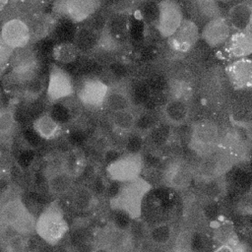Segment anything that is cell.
Returning <instances> with one entry per match:
<instances>
[{"label": "cell", "instance_id": "d590c367", "mask_svg": "<svg viewBox=\"0 0 252 252\" xmlns=\"http://www.w3.org/2000/svg\"><path fill=\"white\" fill-rule=\"evenodd\" d=\"M31 34L35 36H43L45 35L47 30H48V21L44 19L43 17H38L31 21V26H29Z\"/></svg>", "mask_w": 252, "mask_h": 252}, {"label": "cell", "instance_id": "4316f807", "mask_svg": "<svg viewBox=\"0 0 252 252\" xmlns=\"http://www.w3.org/2000/svg\"><path fill=\"white\" fill-rule=\"evenodd\" d=\"M79 50L74 44V42L70 41H63L57 43L52 48V57L58 63L63 64H70L73 63L78 55Z\"/></svg>", "mask_w": 252, "mask_h": 252}, {"label": "cell", "instance_id": "603a6c76", "mask_svg": "<svg viewBox=\"0 0 252 252\" xmlns=\"http://www.w3.org/2000/svg\"><path fill=\"white\" fill-rule=\"evenodd\" d=\"M252 14V4L238 3L228 11V23L235 32H246Z\"/></svg>", "mask_w": 252, "mask_h": 252}, {"label": "cell", "instance_id": "5b68a950", "mask_svg": "<svg viewBox=\"0 0 252 252\" xmlns=\"http://www.w3.org/2000/svg\"><path fill=\"white\" fill-rule=\"evenodd\" d=\"M220 133L218 125L210 120H201L192 126L189 148L203 158L219 147Z\"/></svg>", "mask_w": 252, "mask_h": 252}, {"label": "cell", "instance_id": "484cf974", "mask_svg": "<svg viewBox=\"0 0 252 252\" xmlns=\"http://www.w3.org/2000/svg\"><path fill=\"white\" fill-rule=\"evenodd\" d=\"M110 120L118 132L130 133L136 126L137 116L131 109H127L111 112Z\"/></svg>", "mask_w": 252, "mask_h": 252}, {"label": "cell", "instance_id": "cb8c5ba5", "mask_svg": "<svg viewBox=\"0 0 252 252\" xmlns=\"http://www.w3.org/2000/svg\"><path fill=\"white\" fill-rule=\"evenodd\" d=\"M105 107L110 110V112L121 111L131 109L132 100L130 94L122 87H110L109 92L106 96Z\"/></svg>", "mask_w": 252, "mask_h": 252}, {"label": "cell", "instance_id": "b9f144b4", "mask_svg": "<svg viewBox=\"0 0 252 252\" xmlns=\"http://www.w3.org/2000/svg\"><path fill=\"white\" fill-rule=\"evenodd\" d=\"M94 252H111L110 250L104 248V247H98Z\"/></svg>", "mask_w": 252, "mask_h": 252}, {"label": "cell", "instance_id": "f35d334b", "mask_svg": "<svg viewBox=\"0 0 252 252\" xmlns=\"http://www.w3.org/2000/svg\"><path fill=\"white\" fill-rule=\"evenodd\" d=\"M13 52H14L13 49H11L10 47H8L7 45H5L4 43L1 42V47H0V60H1V65H2V67L4 66L5 63H7V62L11 59V57H12V55H13Z\"/></svg>", "mask_w": 252, "mask_h": 252}, {"label": "cell", "instance_id": "f1b7e54d", "mask_svg": "<svg viewBox=\"0 0 252 252\" xmlns=\"http://www.w3.org/2000/svg\"><path fill=\"white\" fill-rule=\"evenodd\" d=\"M223 177L219 178H213V179H207V180H200L201 181V194L202 196L209 200V201H215L219 197L222 195V192L224 191V180Z\"/></svg>", "mask_w": 252, "mask_h": 252}, {"label": "cell", "instance_id": "8fae6325", "mask_svg": "<svg viewBox=\"0 0 252 252\" xmlns=\"http://www.w3.org/2000/svg\"><path fill=\"white\" fill-rule=\"evenodd\" d=\"M109 86L97 77H87L82 80L76 91L79 102L87 108H97L104 105Z\"/></svg>", "mask_w": 252, "mask_h": 252}, {"label": "cell", "instance_id": "ffe728a7", "mask_svg": "<svg viewBox=\"0 0 252 252\" xmlns=\"http://www.w3.org/2000/svg\"><path fill=\"white\" fill-rule=\"evenodd\" d=\"M189 105L184 98L171 97L162 107V115L164 119L169 124L175 126L185 123L189 117Z\"/></svg>", "mask_w": 252, "mask_h": 252}, {"label": "cell", "instance_id": "1f68e13d", "mask_svg": "<svg viewBox=\"0 0 252 252\" xmlns=\"http://www.w3.org/2000/svg\"><path fill=\"white\" fill-rule=\"evenodd\" d=\"M16 124L13 110L10 108H2L0 111V135L2 138L12 134Z\"/></svg>", "mask_w": 252, "mask_h": 252}, {"label": "cell", "instance_id": "e0dca14e", "mask_svg": "<svg viewBox=\"0 0 252 252\" xmlns=\"http://www.w3.org/2000/svg\"><path fill=\"white\" fill-rule=\"evenodd\" d=\"M224 51L228 57L241 59L252 55V32H234L224 44Z\"/></svg>", "mask_w": 252, "mask_h": 252}, {"label": "cell", "instance_id": "d4e9b609", "mask_svg": "<svg viewBox=\"0 0 252 252\" xmlns=\"http://www.w3.org/2000/svg\"><path fill=\"white\" fill-rule=\"evenodd\" d=\"M174 236L173 227L166 222H161L155 225L152 228H149L148 241L151 245L157 247H163L170 243Z\"/></svg>", "mask_w": 252, "mask_h": 252}, {"label": "cell", "instance_id": "7c38bea8", "mask_svg": "<svg viewBox=\"0 0 252 252\" xmlns=\"http://www.w3.org/2000/svg\"><path fill=\"white\" fill-rule=\"evenodd\" d=\"M97 0H67L55 3V10L74 23H82L91 19L100 8Z\"/></svg>", "mask_w": 252, "mask_h": 252}, {"label": "cell", "instance_id": "7402d4cb", "mask_svg": "<svg viewBox=\"0 0 252 252\" xmlns=\"http://www.w3.org/2000/svg\"><path fill=\"white\" fill-rule=\"evenodd\" d=\"M99 35L100 32L90 26H82L75 32L74 44L78 48L79 52L87 53L94 51L99 40Z\"/></svg>", "mask_w": 252, "mask_h": 252}, {"label": "cell", "instance_id": "ee69618b", "mask_svg": "<svg viewBox=\"0 0 252 252\" xmlns=\"http://www.w3.org/2000/svg\"><path fill=\"white\" fill-rule=\"evenodd\" d=\"M26 252H28V251H26Z\"/></svg>", "mask_w": 252, "mask_h": 252}, {"label": "cell", "instance_id": "8992f818", "mask_svg": "<svg viewBox=\"0 0 252 252\" xmlns=\"http://www.w3.org/2000/svg\"><path fill=\"white\" fill-rule=\"evenodd\" d=\"M194 177L195 167L182 158H171L160 171L161 182L176 191L188 189Z\"/></svg>", "mask_w": 252, "mask_h": 252}, {"label": "cell", "instance_id": "7bdbcfd3", "mask_svg": "<svg viewBox=\"0 0 252 252\" xmlns=\"http://www.w3.org/2000/svg\"><path fill=\"white\" fill-rule=\"evenodd\" d=\"M246 32H252V14H251V19H250V23H249V27L247 29Z\"/></svg>", "mask_w": 252, "mask_h": 252}, {"label": "cell", "instance_id": "f546056e", "mask_svg": "<svg viewBox=\"0 0 252 252\" xmlns=\"http://www.w3.org/2000/svg\"><path fill=\"white\" fill-rule=\"evenodd\" d=\"M213 237L218 241L219 244L231 243L239 239L233 225L229 221L219 222V224L214 228Z\"/></svg>", "mask_w": 252, "mask_h": 252}, {"label": "cell", "instance_id": "60d3db41", "mask_svg": "<svg viewBox=\"0 0 252 252\" xmlns=\"http://www.w3.org/2000/svg\"><path fill=\"white\" fill-rule=\"evenodd\" d=\"M243 127L246 129V131H247V133H248V135H249V137L252 141V123H249V124H246V125L243 124Z\"/></svg>", "mask_w": 252, "mask_h": 252}, {"label": "cell", "instance_id": "3957f363", "mask_svg": "<svg viewBox=\"0 0 252 252\" xmlns=\"http://www.w3.org/2000/svg\"><path fill=\"white\" fill-rule=\"evenodd\" d=\"M2 227H8L16 233L29 236L35 232L36 218L30 212L20 197L2 204L0 211Z\"/></svg>", "mask_w": 252, "mask_h": 252}, {"label": "cell", "instance_id": "7a4b0ae2", "mask_svg": "<svg viewBox=\"0 0 252 252\" xmlns=\"http://www.w3.org/2000/svg\"><path fill=\"white\" fill-rule=\"evenodd\" d=\"M69 229L64 213L56 202L47 205L36 218L35 233L48 245L59 244Z\"/></svg>", "mask_w": 252, "mask_h": 252}, {"label": "cell", "instance_id": "4fadbf2b", "mask_svg": "<svg viewBox=\"0 0 252 252\" xmlns=\"http://www.w3.org/2000/svg\"><path fill=\"white\" fill-rule=\"evenodd\" d=\"M32 38L29 25L14 18L5 22L1 30V42L13 50L27 47Z\"/></svg>", "mask_w": 252, "mask_h": 252}, {"label": "cell", "instance_id": "d6986e66", "mask_svg": "<svg viewBox=\"0 0 252 252\" xmlns=\"http://www.w3.org/2000/svg\"><path fill=\"white\" fill-rule=\"evenodd\" d=\"M70 194L71 206L77 213H89L97 203L95 193L90 187L83 184L75 186Z\"/></svg>", "mask_w": 252, "mask_h": 252}, {"label": "cell", "instance_id": "2e32d148", "mask_svg": "<svg viewBox=\"0 0 252 252\" xmlns=\"http://www.w3.org/2000/svg\"><path fill=\"white\" fill-rule=\"evenodd\" d=\"M225 72L228 81L234 89H252V59H236L227 65Z\"/></svg>", "mask_w": 252, "mask_h": 252}, {"label": "cell", "instance_id": "4dcf8cb0", "mask_svg": "<svg viewBox=\"0 0 252 252\" xmlns=\"http://www.w3.org/2000/svg\"><path fill=\"white\" fill-rule=\"evenodd\" d=\"M73 109H77L74 105H68L65 102V99L59 102H56L52 104L50 111L48 112L57 122H59L61 125L63 123H67L72 120L75 112Z\"/></svg>", "mask_w": 252, "mask_h": 252}, {"label": "cell", "instance_id": "44dd1931", "mask_svg": "<svg viewBox=\"0 0 252 252\" xmlns=\"http://www.w3.org/2000/svg\"><path fill=\"white\" fill-rule=\"evenodd\" d=\"M32 128L39 137L44 140L57 138L62 130V125L57 122L48 112L38 115L32 122Z\"/></svg>", "mask_w": 252, "mask_h": 252}, {"label": "cell", "instance_id": "9a60e30c", "mask_svg": "<svg viewBox=\"0 0 252 252\" xmlns=\"http://www.w3.org/2000/svg\"><path fill=\"white\" fill-rule=\"evenodd\" d=\"M202 39L211 47L224 45L231 35V26L228 20L222 16L207 22L201 32Z\"/></svg>", "mask_w": 252, "mask_h": 252}, {"label": "cell", "instance_id": "8d00e7d4", "mask_svg": "<svg viewBox=\"0 0 252 252\" xmlns=\"http://www.w3.org/2000/svg\"><path fill=\"white\" fill-rule=\"evenodd\" d=\"M26 89H25V94L29 98L34 99L36 98L38 95H40L43 88H44V84L41 81V79L39 78H35L32 81H30L29 83L25 84Z\"/></svg>", "mask_w": 252, "mask_h": 252}, {"label": "cell", "instance_id": "52a82bcc", "mask_svg": "<svg viewBox=\"0 0 252 252\" xmlns=\"http://www.w3.org/2000/svg\"><path fill=\"white\" fill-rule=\"evenodd\" d=\"M235 164L232 156L219 146L209 155L201 158L198 166L195 167V175L200 180H207L224 176Z\"/></svg>", "mask_w": 252, "mask_h": 252}, {"label": "cell", "instance_id": "6da1fadb", "mask_svg": "<svg viewBox=\"0 0 252 252\" xmlns=\"http://www.w3.org/2000/svg\"><path fill=\"white\" fill-rule=\"evenodd\" d=\"M153 184L144 177L123 183L109 200L112 210L129 217L130 220H140L143 203L146 196L152 191Z\"/></svg>", "mask_w": 252, "mask_h": 252}, {"label": "cell", "instance_id": "ab89813d", "mask_svg": "<svg viewBox=\"0 0 252 252\" xmlns=\"http://www.w3.org/2000/svg\"><path fill=\"white\" fill-rule=\"evenodd\" d=\"M169 252H193V250L191 249L190 246L173 242V245L169 250Z\"/></svg>", "mask_w": 252, "mask_h": 252}, {"label": "cell", "instance_id": "e575fe53", "mask_svg": "<svg viewBox=\"0 0 252 252\" xmlns=\"http://www.w3.org/2000/svg\"><path fill=\"white\" fill-rule=\"evenodd\" d=\"M235 208L238 214L252 217V183L247 191L239 197Z\"/></svg>", "mask_w": 252, "mask_h": 252}, {"label": "cell", "instance_id": "83f0119b", "mask_svg": "<svg viewBox=\"0 0 252 252\" xmlns=\"http://www.w3.org/2000/svg\"><path fill=\"white\" fill-rule=\"evenodd\" d=\"M61 167L75 178L80 175L85 168V158L79 151L67 153L61 160Z\"/></svg>", "mask_w": 252, "mask_h": 252}, {"label": "cell", "instance_id": "5bb4252c", "mask_svg": "<svg viewBox=\"0 0 252 252\" xmlns=\"http://www.w3.org/2000/svg\"><path fill=\"white\" fill-rule=\"evenodd\" d=\"M199 36L197 24L191 20H184L178 30L167 38V44L174 52L187 53L194 47Z\"/></svg>", "mask_w": 252, "mask_h": 252}, {"label": "cell", "instance_id": "74e56055", "mask_svg": "<svg viewBox=\"0 0 252 252\" xmlns=\"http://www.w3.org/2000/svg\"><path fill=\"white\" fill-rule=\"evenodd\" d=\"M246 243L241 242L239 239L231 243L219 244L213 252H244Z\"/></svg>", "mask_w": 252, "mask_h": 252}, {"label": "cell", "instance_id": "ac0fdd59", "mask_svg": "<svg viewBox=\"0 0 252 252\" xmlns=\"http://www.w3.org/2000/svg\"><path fill=\"white\" fill-rule=\"evenodd\" d=\"M74 180L75 177L64 170L60 163L59 166L49 171L46 178L47 189L51 195L61 197L73 190Z\"/></svg>", "mask_w": 252, "mask_h": 252}, {"label": "cell", "instance_id": "836d02e7", "mask_svg": "<svg viewBox=\"0 0 252 252\" xmlns=\"http://www.w3.org/2000/svg\"><path fill=\"white\" fill-rule=\"evenodd\" d=\"M195 5H196V8L199 11V13L204 18H208L209 21L220 16V7H219L218 3L215 1H208V0L197 1V2H195Z\"/></svg>", "mask_w": 252, "mask_h": 252}, {"label": "cell", "instance_id": "9c48e42d", "mask_svg": "<svg viewBox=\"0 0 252 252\" xmlns=\"http://www.w3.org/2000/svg\"><path fill=\"white\" fill-rule=\"evenodd\" d=\"M183 12L181 6L173 0H163L158 3V18L156 28L158 33L168 38L183 23Z\"/></svg>", "mask_w": 252, "mask_h": 252}, {"label": "cell", "instance_id": "ba28073f", "mask_svg": "<svg viewBox=\"0 0 252 252\" xmlns=\"http://www.w3.org/2000/svg\"><path fill=\"white\" fill-rule=\"evenodd\" d=\"M76 93V87L72 76L57 64H52L49 68L45 95L47 100L54 104L69 97Z\"/></svg>", "mask_w": 252, "mask_h": 252}, {"label": "cell", "instance_id": "30bf717a", "mask_svg": "<svg viewBox=\"0 0 252 252\" xmlns=\"http://www.w3.org/2000/svg\"><path fill=\"white\" fill-rule=\"evenodd\" d=\"M10 62L11 75L17 82L27 84L37 77L38 60L32 49L24 47L14 50Z\"/></svg>", "mask_w": 252, "mask_h": 252}, {"label": "cell", "instance_id": "277c9868", "mask_svg": "<svg viewBox=\"0 0 252 252\" xmlns=\"http://www.w3.org/2000/svg\"><path fill=\"white\" fill-rule=\"evenodd\" d=\"M144 165L141 153H126L108 162L105 166V173L111 181L123 184L141 177Z\"/></svg>", "mask_w": 252, "mask_h": 252}, {"label": "cell", "instance_id": "d6a6232c", "mask_svg": "<svg viewBox=\"0 0 252 252\" xmlns=\"http://www.w3.org/2000/svg\"><path fill=\"white\" fill-rule=\"evenodd\" d=\"M4 252H26L27 240L26 236L13 233L8 236L3 243Z\"/></svg>", "mask_w": 252, "mask_h": 252}]
</instances>
